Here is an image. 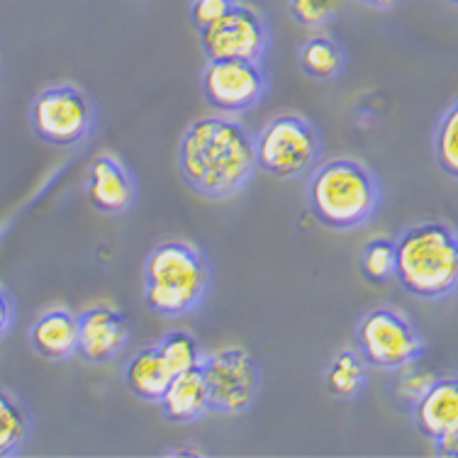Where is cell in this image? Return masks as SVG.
<instances>
[{
	"label": "cell",
	"mask_w": 458,
	"mask_h": 458,
	"mask_svg": "<svg viewBox=\"0 0 458 458\" xmlns=\"http://www.w3.org/2000/svg\"><path fill=\"white\" fill-rule=\"evenodd\" d=\"M366 383V363L359 352L335 353L325 366V388L339 400H352Z\"/></svg>",
	"instance_id": "18"
},
{
	"label": "cell",
	"mask_w": 458,
	"mask_h": 458,
	"mask_svg": "<svg viewBox=\"0 0 458 458\" xmlns=\"http://www.w3.org/2000/svg\"><path fill=\"white\" fill-rule=\"evenodd\" d=\"M417 432L437 446L441 456L458 454V383L454 376H439L412 405Z\"/></svg>",
	"instance_id": "11"
},
{
	"label": "cell",
	"mask_w": 458,
	"mask_h": 458,
	"mask_svg": "<svg viewBox=\"0 0 458 458\" xmlns=\"http://www.w3.org/2000/svg\"><path fill=\"white\" fill-rule=\"evenodd\" d=\"M363 3L376 10H390V8H395L400 0H363Z\"/></svg>",
	"instance_id": "27"
},
{
	"label": "cell",
	"mask_w": 458,
	"mask_h": 458,
	"mask_svg": "<svg viewBox=\"0 0 458 458\" xmlns=\"http://www.w3.org/2000/svg\"><path fill=\"white\" fill-rule=\"evenodd\" d=\"M397 373H403V376L397 378L395 393L400 400H405L407 405H414V403H417V400L429 390V386H432L434 380L439 378V376L432 373V370L420 369L417 361L407 363V366H403V369H397Z\"/></svg>",
	"instance_id": "23"
},
{
	"label": "cell",
	"mask_w": 458,
	"mask_h": 458,
	"mask_svg": "<svg viewBox=\"0 0 458 458\" xmlns=\"http://www.w3.org/2000/svg\"><path fill=\"white\" fill-rule=\"evenodd\" d=\"M322 140L315 124L298 114H281L254 137L256 168L274 178H298L315 166Z\"/></svg>",
	"instance_id": "5"
},
{
	"label": "cell",
	"mask_w": 458,
	"mask_h": 458,
	"mask_svg": "<svg viewBox=\"0 0 458 458\" xmlns=\"http://www.w3.org/2000/svg\"><path fill=\"white\" fill-rule=\"evenodd\" d=\"M414 298L441 300L458 285L456 234L444 222H422L395 239V274Z\"/></svg>",
	"instance_id": "3"
},
{
	"label": "cell",
	"mask_w": 458,
	"mask_h": 458,
	"mask_svg": "<svg viewBox=\"0 0 458 458\" xmlns=\"http://www.w3.org/2000/svg\"><path fill=\"white\" fill-rule=\"evenodd\" d=\"M380 203L378 178L356 159H332L308 181V205L319 225L356 229L373 217Z\"/></svg>",
	"instance_id": "4"
},
{
	"label": "cell",
	"mask_w": 458,
	"mask_h": 458,
	"mask_svg": "<svg viewBox=\"0 0 458 458\" xmlns=\"http://www.w3.org/2000/svg\"><path fill=\"white\" fill-rule=\"evenodd\" d=\"M86 195H89V203L100 215L114 217L132 208L137 185L123 161L110 154H100L90 161L89 174H86Z\"/></svg>",
	"instance_id": "13"
},
{
	"label": "cell",
	"mask_w": 458,
	"mask_h": 458,
	"mask_svg": "<svg viewBox=\"0 0 458 458\" xmlns=\"http://www.w3.org/2000/svg\"><path fill=\"white\" fill-rule=\"evenodd\" d=\"M256 171L254 137L229 114L198 117L178 141V174L208 200L237 195Z\"/></svg>",
	"instance_id": "1"
},
{
	"label": "cell",
	"mask_w": 458,
	"mask_h": 458,
	"mask_svg": "<svg viewBox=\"0 0 458 458\" xmlns=\"http://www.w3.org/2000/svg\"><path fill=\"white\" fill-rule=\"evenodd\" d=\"M200 89L208 106L220 110L222 114H237L261 103L268 89V79L259 62L215 59L205 64Z\"/></svg>",
	"instance_id": "9"
},
{
	"label": "cell",
	"mask_w": 458,
	"mask_h": 458,
	"mask_svg": "<svg viewBox=\"0 0 458 458\" xmlns=\"http://www.w3.org/2000/svg\"><path fill=\"white\" fill-rule=\"evenodd\" d=\"M361 274L370 283H386L395 274V239L373 237L361 251Z\"/></svg>",
	"instance_id": "22"
},
{
	"label": "cell",
	"mask_w": 458,
	"mask_h": 458,
	"mask_svg": "<svg viewBox=\"0 0 458 458\" xmlns=\"http://www.w3.org/2000/svg\"><path fill=\"white\" fill-rule=\"evenodd\" d=\"M123 378L127 390L141 403H159L161 395L166 393L168 383L174 373L168 370L166 361L161 359L157 346H144L127 361L123 370Z\"/></svg>",
	"instance_id": "16"
},
{
	"label": "cell",
	"mask_w": 458,
	"mask_h": 458,
	"mask_svg": "<svg viewBox=\"0 0 458 458\" xmlns=\"http://www.w3.org/2000/svg\"><path fill=\"white\" fill-rule=\"evenodd\" d=\"M157 352L161 353V359L166 361L168 370L174 376L183 373V370L198 369L203 361L200 344L188 332H168L166 336H161V342L157 344Z\"/></svg>",
	"instance_id": "20"
},
{
	"label": "cell",
	"mask_w": 458,
	"mask_h": 458,
	"mask_svg": "<svg viewBox=\"0 0 458 458\" xmlns=\"http://www.w3.org/2000/svg\"><path fill=\"white\" fill-rule=\"evenodd\" d=\"M449 3H454V5H456V3H458V0H449Z\"/></svg>",
	"instance_id": "28"
},
{
	"label": "cell",
	"mask_w": 458,
	"mask_h": 458,
	"mask_svg": "<svg viewBox=\"0 0 458 458\" xmlns=\"http://www.w3.org/2000/svg\"><path fill=\"white\" fill-rule=\"evenodd\" d=\"M200 32V49L205 59H244V62H261L268 49V27L254 10L247 5L232 8L215 20L212 25L198 30Z\"/></svg>",
	"instance_id": "10"
},
{
	"label": "cell",
	"mask_w": 458,
	"mask_h": 458,
	"mask_svg": "<svg viewBox=\"0 0 458 458\" xmlns=\"http://www.w3.org/2000/svg\"><path fill=\"white\" fill-rule=\"evenodd\" d=\"M32 429L27 407L8 390L0 388V458L13 456L25 444Z\"/></svg>",
	"instance_id": "19"
},
{
	"label": "cell",
	"mask_w": 458,
	"mask_h": 458,
	"mask_svg": "<svg viewBox=\"0 0 458 458\" xmlns=\"http://www.w3.org/2000/svg\"><path fill=\"white\" fill-rule=\"evenodd\" d=\"M346 54L332 37L315 35L300 45L298 66L305 76L315 81H332L344 71Z\"/></svg>",
	"instance_id": "17"
},
{
	"label": "cell",
	"mask_w": 458,
	"mask_h": 458,
	"mask_svg": "<svg viewBox=\"0 0 458 458\" xmlns=\"http://www.w3.org/2000/svg\"><path fill=\"white\" fill-rule=\"evenodd\" d=\"M13 318H15V312H13V302L5 295V291L0 288V339L8 335L10 325H13Z\"/></svg>",
	"instance_id": "26"
},
{
	"label": "cell",
	"mask_w": 458,
	"mask_h": 458,
	"mask_svg": "<svg viewBox=\"0 0 458 458\" xmlns=\"http://www.w3.org/2000/svg\"><path fill=\"white\" fill-rule=\"evenodd\" d=\"M434 159L449 178L458 176V107L451 103L434 132Z\"/></svg>",
	"instance_id": "21"
},
{
	"label": "cell",
	"mask_w": 458,
	"mask_h": 458,
	"mask_svg": "<svg viewBox=\"0 0 458 458\" xmlns=\"http://www.w3.org/2000/svg\"><path fill=\"white\" fill-rule=\"evenodd\" d=\"M356 352L370 369L397 370L422 359L424 342L400 312L376 308L356 322Z\"/></svg>",
	"instance_id": "7"
},
{
	"label": "cell",
	"mask_w": 458,
	"mask_h": 458,
	"mask_svg": "<svg viewBox=\"0 0 458 458\" xmlns=\"http://www.w3.org/2000/svg\"><path fill=\"white\" fill-rule=\"evenodd\" d=\"M96 107L71 83L39 90L30 103V127L37 140L56 149H71L93 132Z\"/></svg>",
	"instance_id": "6"
},
{
	"label": "cell",
	"mask_w": 458,
	"mask_h": 458,
	"mask_svg": "<svg viewBox=\"0 0 458 458\" xmlns=\"http://www.w3.org/2000/svg\"><path fill=\"white\" fill-rule=\"evenodd\" d=\"M144 305L161 318H183L210 288V264L185 242H161L144 259Z\"/></svg>",
	"instance_id": "2"
},
{
	"label": "cell",
	"mask_w": 458,
	"mask_h": 458,
	"mask_svg": "<svg viewBox=\"0 0 458 458\" xmlns=\"http://www.w3.org/2000/svg\"><path fill=\"white\" fill-rule=\"evenodd\" d=\"M79 318L69 310H49L30 327V344L47 361H66L76 353Z\"/></svg>",
	"instance_id": "14"
},
{
	"label": "cell",
	"mask_w": 458,
	"mask_h": 458,
	"mask_svg": "<svg viewBox=\"0 0 458 458\" xmlns=\"http://www.w3.org/2000/svg\"><path fill=\"white\" fill-rule=\"evenodd\" d=\"M157 405L168 422L174 424H191L200 420L208 412V388L200 369L176 373Z\"/></svg>",
	"instance_id": "15"
},
{
	"label": "cell",
	"mask_w": 458,
	"mask_h": 458,
	"mask_svg": "<svg viewBox=\"0 0 458 458\" xmlns=\"http://www.w3.org/2000/svg\"><path fill=\"white\" fill-rule=\"evenodd\" d=\"M205 388H208V410L222 414L247 412L254 405L259 393V366L247 349L227 346L220 352L203 356L200 361Z\"/></svg>",
	"instance_id": "8"
},
{
	"label": "cell",
	"mask_w": 458,
	"mask_h": 458,
	"mask_svg": "<svg viewBox=\"0 0 458 458\" xmlns=\"http://www.w3.org/2000/svg\"><path fill=\"white\" fill-rule=\"evenodd\" d=\"M288 10L298 25L318 30L335 18V13L339 10V0H291Z\"/></svg>",
	"instance_id": "24"
},
{
	"label": "cell",
	"mask_w": 458,
	"mask_h": 458,
	"mask_svg": "<svg viewBox=\"0 0 458 458\" xmlns=\"http://www.w3.org/2000/svg\"><path fill=\"white\" fill-rule=\"evenodd\" d=\"M232 5H237V0H191V22L195 30H203V27L212 25L215 20H220Z\"/></svg>",
	"instance_id": "25"
},
{
	"label": "cell",
	"mask_w": 458,
	"mask_h": 458,
	"mask_svg": "<svg viewBox=\"0 0 458 458\" xmlns=\"http://www.w3.org/2000/svg\"><path fill=\"white\" fill-rule=\"evenodd\" d=\"M79 318V342L76 353L89 363H106L123 352L130 339V322L120 310L110 305H96L83 310Z\"/></svg>",
	"instance_id": "12"
}]
</instances>
